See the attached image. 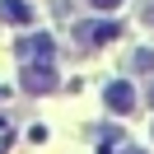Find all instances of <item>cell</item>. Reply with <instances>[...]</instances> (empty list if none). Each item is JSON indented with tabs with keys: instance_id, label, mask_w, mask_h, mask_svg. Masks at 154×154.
<instances>
[{
	"instance_id": "6da1fadb",
	"label": "cell",
	"mask_w": 154,
	"mask_h": 154,
	"mask_svg": "<svg viewBox=\"0 0 154 154\" xmlns=\"http://www.w3.org/2000/svg\"><path fill=\"white\" fill-rule=\"evenodd\" d=\"M117 33H122V28H117V23H75V42H79V47H98V42H112L117 38Z\"/></svg>"
},
{
	"instance_id": "7a4b0ae2",
	"label": "cell",
	"mask_w": 154,
	"mask_h": 154,
	"mask_svg": "<svg viewBox=\"0 0 154 154\" xmlns=\"http://www.w3.org/2000/svg\"><path fill=\"white\" fill-rule=\"evenodd\" d=\"M103 103L112 107L117 117H126V112H131V107H135V89L126 84V79H112V84L103 89Z\"/></svg>"
},
{
	"instance_id": "3957f363",
	"label": "cell",
	"mask_w": 154,
	"mask_h": 154,
	"mask_svg": "<svg viewBox=\"0 0 154 154\" xmlns=\"http://www.w3.org/2000/svg\"><path fill=\"white\" fill-rule=\"evenodd\" d=\"M23 89H28V94H51V89H56V75H51L47 66H23Z\"/></svg>"
},
{
	"instance_id": "277c9868",
	"label": "cell",
	"mask_w": 154,
	"mask_h": 154,
	"mask_svg": "<svg viewBox=\"0 0 154 154\" xmlns=\"http://www.w3.org/2000/svg\"><path fill=\"white\" fill-rule=\"evenodd\" d=\"M19 56H23V61H33V56H38V61H47V56H51V38H47V33H33V38H23V42H19Z\"/></svg>"
},
{
	"instance_id": "5b68a950",
	"label": "cell",
	"mask_w": 154,
	"mask_h": 154,
	"mask_svg": "<svg viewBox=\"0 0 154 154\" xmlns=\"http://www.w3.org/2000/svg\"><path fill=\"white\" fill-rule=\"evenodd\" d=\"M0 19L5 23H33V5L28 0H0Z\"/></svg>"
},
{
	"instance_id": "8992f818",
	"label": "cell",
	"mask_w": 154,
	"mask_h": 154,
	"mask_svg": "<svg viewBox=\"0 0 154 154\" xmlns=\"http://www.w3.org/2000/svg\"><path fill=\"white\" fill-rule=\"evenodd\" d=\"M135 70H154V51H135Z\"/></svg>"
},
{
	"instance_id": "52a82bcc",
	"label": "cell",
	"mask_w": 154,
	"mask_h": 154,
	"mask_svg": "<svg viewBox=\"0 0 154 154\" xmlns=\"http://www.w3.org/2000/svg\"><path fill=\"white\" fill-rule=\"evenodd\" d=\"M94 10H122V0H89Z\"/></svg>"
},
{
	"instance_id": "ba28073f",
	"label": "cell",
	"mask_w": 154,
	"mask_h": 154,
	"mask_svg": "<svg viewBox=\"0 0 154 154\" xmlns=\"http://www.w3.org/2000/svg\"><path fill=\"white\" fill-rule=\"evenodd\" d=\"M145 103H149V107H154V84H149V89H145Z\"/></svg>"
},
{
	"instance_id": "9c48e42d",
	"label": "cell",
	"mask_w": 154,
	"mask_h": 154,
	"mask_svg": "<svg viewBox=\"0 0 154 154\" xmlns=\"http://www.w3.org/2000/svg\"><path fill=\"white\" fill-rule=\"evenodd\" d=\"M145 19H149V23H154V5H149V14H145Z\"/></svg>"
}]
</instances>
